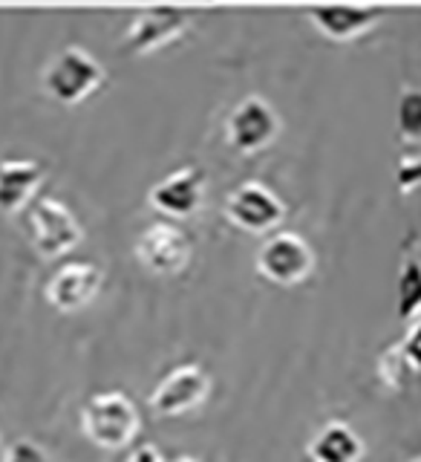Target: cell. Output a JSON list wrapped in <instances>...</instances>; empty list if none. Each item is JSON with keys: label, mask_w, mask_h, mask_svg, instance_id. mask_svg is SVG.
Segmentation results:
<instances>
[{"label": "cell", "mask_w": 421, "mask_h": 462, "mask_svg": "<svg viewBox=\"0 0 421 462\" xmlns=\"http://www.w3.org/2000/svg\"><path fill=\"white\" fill-rule=\"evenodd\" d=\"M396 127L407 142H421V90L407 87L396 105Z\"/></svg>", "instance_id": "2e32d148"}, {"label": "cell", "mask_w": 421, "mask_h": 462, "mask_svg": "<svg viewBox=\"0 0 421 462\" xmlns=\"http://www.w3.org/2000/svg\"><path fill=\"white\" fill-rule=\"evenodd\" d=\"M223 214L231 226L240 231H252V235H266V231L278 228L286 217V202L271 191L266 182L245 180L234 185L225 197Z\"/></svg>", "instance_id": "8992f818"}, {"label": "cell", "mask_w": 421, "mask_h": 462, "mask_svg": "<svg viewBox=\"0 0 421 462\" xmlns=\"http://www.w3.org/2000/svg\"><path fill=\"white\" fill-rule=\"evenodd\" d=\"M105 84V67L81 47L58 50L47 64L41 67V90L58 105H78L93 96Z\"/></svg>", "instance_id": "7a4b0ae2"}, {"label": "cell", "mask_w": 421, "mask_h": 462, "mask_svg": "<svg viewBox=\"0 0 421 462\" xmlns=\"http://www.w3.org/2000/svg\"><path fill=\"white\" fill-rule=\"evenodd\" d=\"M23 226L32 249L43 260H55L72 252L84 237L81 223L72 214V208L58 197H47V194L29 202V208L23 211Z\"/></svg>", "instance_id": "3957f363"}, {"label": "cell", "mask_w": 421, "mask_h": 462, "mask_svg": "<svg viewBox=\"0 0 421 462\" xmlns=\"http://www.w3.org/2000/svg\"><path fill=\"white\" fill-rule=\"evenodd\" d=\"M398 182H401L404 191L421 185V159H404L401 168H398Z\"/></svg>", "instance_id": "ffe728a7"}, {"label": "cell", "mask_w": 421, "mask_h": 462, "mask_svg": "<svg viewBox=\"0 0 421 462\" xmlns=\"http://www.w3.org/2000/svg\"><path fill=\"white\" fill-rule=\"evenodd\" d=\"M133 252L148 272L170 278V274H179L191 263L194 243L177 223H153L136 237Z\"/></svg>", "instance_id": "9c48e42d"}, {"label": "cell", "mask_w": 421, "mask_h": 462, "mask_svg": "<svg viewBox=\"0 0 421 462\" xmlns=\"http://www.w3.org/2000/svg\"><path fill=\"white\" fill-rule=\"evenodd\" d=\"M0 462H52V457H50L47 448H43L41 442H35L32 437H21V439H12L4 448Z\"/></svg>", "instance_id": "e0dca14e"}, {"label": "cell", "mask_w": 421, "mask_h": 462, "mask_svg": "<svg viewBox=\"0 0 421 462\" xmlns=\"http://www.w3.org/2000/svg\"><path fill=\"white\" fill-rule=\"evenodd\" d=\"M398 353L404 358V365H407L410 370H418L421 373V318L407 327V336L401 338Z\"/></svg>", "instance_id": "ac0fdd59"}, {"label": "cell", "mask_w": 421, "mask_h": 462, "mask_svg": "<svg viewBox=\"0 0 421 462\" xmlns=\"http://www.w3.org/2000/svg\"><path fill=\"white\" fill-rule=\"evenodd\" d=\"M315 269V252L297 231H274L257 249V272L278 286L307 281Z\"/></svg>", "instance_id": "ba28073f"}, {"label": "cell", "mask_w": 421, "mask_h": 462, "mask_svg": "<svg viewBox=\"0 0 421 462\" xmlns=\"http://www.w3.org/2000/svg\"><path fill=\"white\" fill-rule=\"evenodd\" d=\"M307 454L312 462H361L364 457V439L358 430L343 422V419H329L312 433L307 445Z\"/></svg>", "instance_id": "5bb4252c"}, {"label": "cell", "mask_w": 421, "mask_h": 462, "mask_svg": "<svg viewBox=\"0 0 421 462\" xmlns=\"http://www.w3.org/2000/svg\"><path fill=\"white\" fill-rule=\"evenodd\" d=\"M401 370H410L407 365H404V358L398 353V346H393V350H387L381 358H379V373L387 387H398L401 384Z\"/></svg>", "instance_id": "d6986e66"}, {"label": "cell", "mask_w": 421, "mask_h": 462, "mask_svg": "<svg viewBox=\"0 0 421 462\" xmlns=\"http://www.w3.org/2000/svg\"><path fill=\"white\" fill-rule=\"evenodd\" d=\"M211 396V375L208 370L197 365V361H185V365L170 367L156 387L148 393L151 411L159 416H182L197 411Z\"/></svg>", "instance_id": "52a82bcc"}, {"label": "cell", "mask_w": 421, "mask_h": 462, "mask_svg": "<svg viewBox=\"0 0 421 462\" xmlns=\"http://www.w3.org/2000/svg\"><path fill=\"white\" fill-rule=\"evenodd\" d=\"M47 177L38 159H0V214L26 211Z\"/></svg>", "instance_id": "4fadbf2b"}, {"label": "cell", "mask_w": 421, "mask_h": 462, "mask_svg": "<svg viewBox=\"0 0 421 462\" xmlns=\"http://www.w3.org/2000/svg\"><path fill=\"white\" fill-rule=\"evenodd\" d=\"M396 315L407 324H413L421 318V257L418 254H407L401 269H398Z\"/></svg>", "instance_id": "9a60e30c"}, {"label": "cell", "mask_w": 421, "mask_h": 462, "mask_svg": "<svg viewBox=\"0 0 421 462\" xmlns=\"http://www.w3.org/2000/svg\"><path fill=\"white\" fill-rule=\"evenodd\" d=\"M206 171L199 165L188 162L182 168H173L165 173L162 180L151 185L148 202L151 208L159 214L170 217V220H188L202 208V199H206Z\"/></svg>", "instance_id": "30bf717a"}, {"label": "cell", "mask_w": 421, "mask_h": 462, "mask_svg": "<svg viewBox=\"0 0 421 462\" xmlns=\"http://www.w3.org/2000/svg\"><path fill=\"white\" fill-rule=\"evenodd\" d=\"M101 281H105V274L90 260H67L50 274L43 295L58 312H78L96 300Z\"/></svg>", "instance_id": "8fae6325"}, {"label": "cell", "mask_w": 421, "mask_h": 462, "mask_svg": "<svg viewBox=\"0 0 421 462\" xmlns=\"http://www.w3.org/2000/svg\"><path fill=\"white\" fill-rule=\"evenodd\" d=\"M280 113L263 96H245L231 107L225 119V142L237 153H257L280 136Z\"/></svg>", "instance_id": "5b68a950"}, {"label": "cell", "mask_w": 421, "mask_h": 462, "mask_svg": "<svg viewBox=\"0 0 421 462\" xmlns=\"http://www.w3.org/2000/svg\"><path fill=\"white\" fill-rule=\"evenodd\" d=\"M410 462H421V457H418V459H410Z\"/></svg>", "instance_id": "603a6c76"}, {"label": "cell", "mask_w": 421, "mask_h": 462, "mask_svg": "<svg viewBox=\"0 0 421 462\" xmlns=\"http://www.w3.org/2000/svg\"><path fill=\"white\" fill-rule=\"evenodd\" d=\"M142 416L136 402L122 390H105L84 402L81 408V433L105 451H119L136 439Z\"/></svg>", "instance_id": "6da1fadb"}, {"label": "cell", "mask_w": 421, "mask_h": 462, "mask_svg": "<svg viewBox=\"0 0 421 462\" xmlns=\"http://www.w3.org/2000/svg\"><path fill=\"white\" fill-rule=\"evenodd\" d=\"M387 14L384 6H352V4H324V6H309L307 18L321 35L329 41H352L358 35L370 32Z\"/></svg>", "instance_id": "7c38bea8"}, {"label": "cell", "mask_w": 421, "mask_h": 462, "mask_svg": "<svg viewBox=\"0 0 421 462\" xmlns=\"http://www.w3.org/2000/svg\"><path fill=\"white\" fill-rule=\"evenodd\" d=\"M170 462H202V459H197V457H191V454H182V457L170 459Z\"/></svg>", "instance_id": "7402d4cb"}, {"label": "cell", "mask_w": 421, "mask_h": 462, "mask_svg": "<svg viewBox=\"0 0 421 462\" xmlns=\"http://www.w3.org/2000/svg\"><path fill=\"white\" fill-rule=\"evenodd\" d=\"M194 21L191 9L182 6H144L130 18L124 35H122V52L124 55H148L173 43L188 32Z\"/></svg>", "instance_id": "277c9868"}, {"label": "cell", "mask_w": 421, "mask_h": 462, "mask_svg": "<svg viewBox=\"0 0 421 462\" xmlns=\"http://www.w3.org/2000/svg\"><path fill=\"white\" fill-rule=\"evenodd\" d=\"M124 462H165V457H162V451H159L156 445L144 442V445L136 448V451H130Z\"/></svg>", "instance_id": "44dd1931"}]
</instances>
